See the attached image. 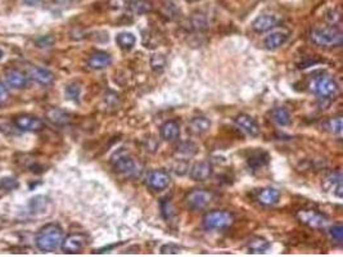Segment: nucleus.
<instances>
[{
  "instance_id": "nucleus-1",
  "label": "nucleus",
  "mask_w": 343,
  "mask_h": 257,
  "mask_svg": "<svg viewBox=\"0 0 343 257\" xmlns=\"http://www.w3.org/2000/svg\"><path fill=\"white\" fill-rule=\"evenodd\" d=\"M65 238L63 229L58 224H47L35 235V244L39 251L54 252L61 248Z\"/></svg>"
},
{
  "instance_id": "nucleus-2",
  "label": "nucleus",
  "mask_w": 343,
  "mask_h": 257,
  "mask_svg": "<svg viewBox=\"0 0 343 257\" xmlns=\"http://www.w3.org/2000/svg\"><path fill=\"white\" fill-rule=\"evenodd\" d=\"M311 42L319 48H338L343 43V34L339 29L335 26L316 27L310 34Z\"/></svg>"
},
{
  "instance_id": "nucleus-3",
  "label": "nucleus",
  "mask_w": 343,
  "mask_h": 257,
  "mask_svg": "<svg viewBox=\"0 0 343 257\" xmlns=\"http://www.w3.org/2000/svg\"><path fill=\"white\" fill-rule=\"evenodd\" d=\"M111 165L116 172L126 175V176H136L140 171L139 165H138L135 158L124 149L117 151L113 154L112 158H111Z\"/></svg>"
},
{
  "instance_id": "nucleus-4",
  "label": "nucleus",
  "mask_w": 343,
  "mask_h": 257,
  "mask_svg": "<svg viewBox=\"0 0 343 257\" xmlns=\"http://www.w3.org/2000/svg\"><path fill=\"white\" fill-rule=\"evenodd\" d=\"M233 213L226 210H215L207 212L203 217V226L207 230H224L234 224Z\"/></svg>"
},
{
  "instance_id": "nucleus-5",
  "label": "nucleus",
  "mask_w": 343,
  "mask_h": 257,
  "mask_svg": "<svg viewBox=\"0 0 343 257\" xmlns=\"http://www.w3.org/2000/svg\"><path fill=\"white\" fill-rule=\"evenodd\" d=\"M310 89L317 97L330 98L337 94L338 84L331 76L320 75V76L313 77L310 84Z\"/></svg>"
},
{
  "instance_id": "nucleus-6",
  "label": "nucleus",
  "mask_w": 343,
  "mask_h": 257,
  "mask_svg": "<svg viewBox=\"0 0 343 257\" xmlns=\"http://www.w3.org/2000/svg\"><path fill=\"white\" fill-rule=\"evenodd\" d=\"M297 219L301 224L311 229H322L328 225V216L313 208H302L297 211Z\"/></svg>"
},
{
  "instance_id": "nucleus-7",
  "label": "nucleus",
  "mask_w": 343,
  "mask_h": 257,
  "mask_svg": "<svg viewBox=\"0 0 343 257\" xmlns=\"http://www.w3.org/2000/svg\"><path fill=\"white\" fill-rule=\"evenodd\" d=\"M213 195L210 190L194 189L189 192L185 197V203L193 211L204 210L212 202Z\"/></svg>"
},
{
  "instance_id": "nucleus-8",
  "label": "nucleus",
  "mask_w": 343,
  "mask_h": 257,
  "mask_svg": "<svg viewBox=\"0 0 343 257\" xmlns=\"http://www.w3.org/2000/svg\"><path fill=\"white\" fill-rule=\"evenodd\" d=\"M281 22V17L275 13H263L258 16L253 22H252V30L257 34L269 33L275 27H278Z\"/></svg>"
},
{
  "instance_id": "nucleus-9",
  "label": "nucleus",
  "mask_w": 343,
  "mask_h": 257,
  "mask_svg": "<svg viewBox=\"0 0 343 257\" xmlns=\"http://www.w3.org/2000/svg\"><path fill=\"white\" fill-rule=\"evenodd\" d=\"M89 243L86 234L84 233H72L63 238L61 248L65 253H79L83 251Z\"/></svg>"
},
{
  "instance_id": "nucleus-10",
  "label": "nucleus",
  "mask_w": 343,
  "mask_h": 257,
  "mask_svg": "<svg viewBox=\"0 0 343 257\" xmlns=\"http://www.w3.org/2000/svg\"><path fill=\"white\" fill-rule=\"evenodd\" d=\"M147 184L154 192H162L171 184V175L166 170H153L147 177Z\"/></svg>"
},
{
  "instance_id": "nucleus-11",
  "label": "nucleus",
  "mask_w": 343,
  "mask_h": 257,
  "mask_svg": "<svg viewBox=\"0 0 343 257\" xmlns=\"http://www.w3.org/2000/svg\"><path fill=\"white\" fill-rule=\"evenodd\" d=\"M13 124L20 130L30 131V133H35V131H40L44 129V122H43L42 118H39L33 115L16 116L13 118Z\"/></svg>"
},
{
  "instance_id": "nucleus-12",
  "label": "nucleus",
  "mask_w": 343,
  "mask_h": 257,
  "mask_svg": "<svg viewBox=\"0 0 343 257\" xmlns=\"http://www.w3.org/2000/svg\"><path fill=\"white\" fill-rule=\"evenodd\" d=\"M234 122H235L238 129L246 135L252 136V138L260 135V126L252 116L247 115V113H240L234 118Z\"/></svg>"
},
{
  "instance_id": "nucleus-13",
  "label": "nucleus",
  "mask_w": 343,
  "mask_h": 257,
  "mask_svg": "<svg viewBox=\"0 0 343 257\" xmlns=\"http://www.w3.org/2000/svg\"><path fill=\"white\" fill-rule=\"evenodd\" d=\"M322 188L325 192L334 193L337 197L342 198L343 195V185H342V172L333 171L326 175L325 179L322 180Z\"/></svg>"
},
{
  "instance_id": "nucleus-14",
  "label": "nucleus",
  "mask_w": 343,
  "mask_h": 257,
  "mask_svg": "<svg viewBox=\"0 0 343 257\" xmlns=\"http://www.w3.org/2000/svg\"><path fill=\"white\" fill-rule=\"evenodd\" d=\"M288 38H289V31H287V30L271 31L263 40V45L269 51H275V49H279L287 43Z\"/></svg>"
},
{
  "instance_id": "nucleus-15",
  "label": "nucleus",
  "mask_w": 343,
  "mask_h": 257,
  "mask_svg": "<svg viewBox=\"0 0 343 257\" xmlns=\"http://www.w3.org/2000/svg\"><path fill=\"white\" fill-rule=\"evenodd\" d=\"M213 172V167L207 161H201V162H195L190 167L189 176L194 181H204L210 179Z\"/></svg>"
},
{
  "instance_id": "nucleus-16",
  "label": "nucleus",
  "mask_w": 343,
  "mask_h": 257,
  "mask_svg": "<svg viewBox=\"0 0 343 257\" xmlns=\"http://www.w3.org/2000/svg\"><path fill=\"white\" fill-rule=\"evenodd\" d=\"M4 77H6L7 85L13 89H24L26 88L27 83H29V76L24 71L17 70V68L7 70Z\"/></svg>"
},
{
  "instance_id": "nucleus-17",
  "label": "nucleus",
  "mask_w": 343,
  "mask_h": 257,
  "mask_svg": "<svg viewBox=\"0 0 343 257\" xmlns=\"http://www.w3.org/2000/svg\"><path fill=\"white\" fill-rule=\"evenodd\" d=\"M112 65V57L110 53L103 51H97L92 53L88 58V66L95 71H101Z\"/></svg>"
},
{
  "instance_id": "nucleus-18",
  "label": "nucleus",
  "mask_w": 343,
  "mask_h": 257,
  "mask_svg": "<svg viewBox=\"0 0 343 257\" xmlns=\"http://www.w3.org/2000/svg\"><path fill=\"white\" fill-rule=\"evenodd\" d=\"M52 201L51 198H48L45 195H36L33 199H30V212L36 216H44L48 215L52 210Z\"/></svg>"
},
{
  "instance_id": "nucleus-19",
  "label": "nucleus",
  "mask_w": 343,
  "mask_h": 257,
  "mask_svg": "<svg viewBox=\"0 0 343 257\" xmlns=\"http://www.w3.org/2000/svg\"><path fill=\"white\" fill-rule=\"evenodd\" d=\"M279 199H280V192L276 188H272V186L262 188L256 194V201L266 207L274 206V204L278 203Z\"/></svg>"
},
{
  "instance_id": "nucleus-20",
  "label": "nucleus",
  "mask_w": 343,
  "mask_h": 257,
  "mask_svg": "<svg viewBox=\"0 0 343 257\" xmlns=\"http://www.w3.org/2000/svg\"><path fill=\"white\" fill-rule=\"evenodd\" d=\"M160 135L165 142H175L180 136V124L176 120L163 122L160 127Z\"/></svg>"
},
{
  "instance_id": "nucleus-21",
  "label": "nucleus",
  "mask_w": 343,
  "mask_h": 257,
  "mask_svg": "<svg viewBox=\"0 0 343 257\" xmlns=\"http://www.w3.org/2000/svg\"><path fill=\"white\" fill-rule=\"evenodd\" d=\"M30 77L43 86H49L54 83V74L44 67H34L30 71Z\"/></svg>"
},
{
  "instance_id": "nucleus-22",
  "label": "nucleus",
  "mask_w": 343,
  "mask_h": 257,
  "mask_svg": "<svg viewBox=\"0 0 343 257\" xmlns=\"http://www.w3.org/2000/svg\"><path fill=\"white\" fill-rule=\"evenodd\" d=\"M211 127V121L207 117L203 116H198V117L192 118L188 124V131L193 135H203L207 133Z\"/></svg>"
},
{
  "instance_id": "nucleus-23",
  "label": "nucleus",
  "mask_w": 343,
  "mask_h": 257,
  "mask_svg": "<svg viewBox=\"0 0 343 257\" xmlns=\"http://www.w3.org/2000/svg\"><path fill=\"white\" fill-rule=\"evenodd\" d=\"M47 118L52 124L58 125V126H65L71 121V115L61 108H51L47 112Z\"/></svg>"
},
{
  "instance_id": "nucleus-24",
  "label": "nucleus",
  "mask_w": 343,
  "mask_h": 257,
  "mask_svg": "<svg viewBox=\"0 0 343 257\" xmlns=\"http://www.w3.org/2000/svg\"><path fill=\"white\" fill-rule=\"evenodd\" d=\"M198 152V147L193 142L185 140V142H180L176 147H175V154L179 157V160H187L190 157L195 156Z\"/></svg>"
},
{
  "instance_id": "nucleus-25",
  "label": "nucleus",
  "mask_w": 343,
  "mask_h": 257,
  "mask_svg": "<svg viewBox=\"0 0 343 257\" xmlns=\"http://www.w3.org/2000/svg\"><path fill=\"white\" fill-rule=\"evenodd\" d=\"M270 247V242L263 236H252L247 242V249L249 253H265Z\"/></svg>"
},
{
  "instance_id": "nucleus-26",
  "label": "nucleus",
  "mask_w": 343,
  "mask_h": 257,
  "mask_svg": "<svg viewBox=\"0 0 343 257\" xmlns=\"http://www.w3.org/2000/svg\"><path fill=\"white\" fill-rule=\"evenodd\" d=\"M270 117L279 126H288L292 122L289 111L287 108H284V107H276V108H274L270 112Z\"/></svg>"
},
{
  "instance_id": "nucleus-27",
  "label": "nucleus",
  "mask_w": 343,
  "mask_h": 257,
  "mask_svg": "<svg viewBox=\"0 0 343 257\" xmlns=\"http://www.w3.org/2000/svg\"><path fill=\"white\" fill-rule=\"evenodd\" d=\"M116 43L122 51H131L136 43V38L133 33L125 31V33H120L116 36Z\"/></svg>"
},
{
  "instance_id": "nucleus-28",
  "label": "nucleus",
  "mask_w": 343,
  "mask_h": 257,
  "mask_svg": "<svg viewBox=\"0 0 343 257\" xmlns=\"http://www.w3.org/2000/svg\"><path fill=\"white\" fill-rule=\"evenodd\" d=\"M127 6L135 15H144V13H149L153 11V4L148 0H131Z\"/></svg>"
},
{
  "instance_id": "nucleus-29",
  "label": "nucleus",
  "mask_w": 343,
  "mask_h": 257,
  "mask_svg": "<svg viewBox=\"0 0 343 257\" xmlns=\"http://www.w3.org/2000/svg\"><path fill=\"white\" fill-rule=\"evenodd\" d=\"M190 27H192L194 31H204V30L208 27V20L206 17V15L202 12H195L193 13L192 17L189 20Z\"/></svg>"
},
{
  "instance_id": "nucleus-30",
  "label": "nucleus",
  "mask_w": 343,
  "mask_h": 257,
  "mask_svg": "<svg viewBox=\"0 0 343 257\" xmlns=\"http://www.w3.org/2000/svg\"><path fill=\"white\" fill-rule=\"evenodd\" d=\"M267 162H269V154L262 151L256 152L248 158V166L253 170L261 169L265 165H267Z\"/></svg>"
},
{
  "instance_id": "nucleus-31",
  "label": "nucleus",
  "mask_w": 343,
  "mask_h": 257,
  "mask_svg": "<svg viewBox=\"0 0 343 257\" xmlns=\"http://www.w3.org/2000/svg\"><path fill=\"white\" fill-rule=\"evenodd\" d=\"M166 63H167V61H166V57L163 56V54H161V53L152 54L151 67L153 71L162 72L166 67Z\"/></svg>"
},
{
  "instance_id": "nucleus-32",
  "label": "nucleus",
  "mask_w": 343,
  "mask_h": 257,
  "mask_svg": "<svg viewBox=\"0 0 343 257\" xmlns=\"http://www.w3.org/2000/svg\"><path fill=\"white\" fill-rule=\"evenodd\" d=\"M66 97H67V99H70V101H74V102H79V98H80V94H81V88L79 84L76 83H71L68 84L67 86H66Z\"/></svg>"
},
{
  "instance_id": "nucleus-33",
  "label": "nucleus",
  "mask_w": 343,
  "mask_h": 257,
  "mask_svg": "<svg viewBox=\"0 0 343 257\" xmlns=\"http://www.w3.org/2000/svg\"><path fill=\"white\" fill-rule=\"evenodd\" d=\"M325 127L328 129L330 133H333V134H337V135H340V133H342V127H343V125H342V117H333V118H330L328 122H326V125H325Z\"/></svg>"
},
{
  "instance_id": "nucleus-34",
  "label": "nucleus",
  "mask_w": 343,
  "mask_h": 257,
  "mask_svg": "<svg viewBox=\"0 0 343 257\" xmlns=\"http://www.w3.org/2000/svg\"><path fill=\"white\" fill-rule=\"evenodd\" d=\"M162 12L167 18H170V20H174V18L178 17V15L180 13V11H179V8L175 6L174 3H171V2H166V3L163 4Z\"/></svg>"
},
{
  "instance_id": "nucleus-35",
  "label": "nucleus",
  "mask_w": 343,
  "mask_h": 257,
  "mask_svg": "<svg viewBox=\"0 0 343 257\" xmlns=\"http://www.w3.org/2000/svg\"><path fill=\"white\" fill-rule=\"evenodd\" d=\"M160 251L162 254H178L183 251V247L175 244V243H166L161 247Z\"/></svg>"
},
{
  "instance_id": "nucleus-36",
  "label": "nucleus",
  "mask_w": 343,
  "mask_h": 257,
  "mask_svg": "<svg viewBox=\"0 0 343 257\" xmlns=\"http://www.w3.org/2000/svg\"><path fill=\"white\" fill-rule=\"evenodd\" d=\"M329 234H330V236L333 239L337 240V242H340L343 238V226L340 224L333 225V226L329 229Z\"/></svg>"
},
{
  "instance_id": "nucleus-37",
  "label": "nucleus",
  "mask_w": 343,
  "mask_h": 257,
  "mask_svg": "<svg viewBox=\"0 0 343 257\" xmlns=\"http://www.w3.org/2000/svg\"><path fill=\"white\" fill-rule=\"evenodd\" d=\"M35 44L38 45L39 48H49L54 44V38L53 36H40L35 42Z\"/></svg>"
},
{
  "instance_id": "nucleus-38",
  "label": "nucleus",
  "mask_w": 343,
  "mask_h": 257,
  "mask_svg": "<svg viewBox=\"0 0 343 257\" xmlns=\"http://www.w3.org/2000/svg\"><path fill=\"white\" fill-rule=\"evenodd\" d=\"M0 186L7 190H13L17 188L18 183L16 181V179H12V177H4L0 180Z\"/></svg>"
},
{
  "instance_id": "nucleus-39",
  "label": "nucleus",
  "mask_w": 343,
  "mask_h": 257,
  "mask_svg": "<svg viewBox=\"0 0 343 257\" xmlns=\"http://www.w3.org/2000/svg\"><path fill=\"white\" fill-rule=\"evenodd\" d=\"M325 20L328 21V24H330L331 26H334V25H337L340 20L339 12L335 11V9H331V11H329V12L326 13Z\"/></svg>"
},
{
  "instance_id": "nucleus-40",
  "label": "nucleus",
  "mask_w": 343,
  "mask_h": 257,
  "mask_svg": "<svg viewBox=\"0 0 343 257\" xmlns=\"http://www.w3.org/2000/svg\"><path fill=\"white\" fill-rule=\"evenodd\" d=\"M9 99V93H8V89L6 88V86L3 85V84L0 83V106L4 103H7Z\"/></svg>"
},
{
  "instance_id": "nucleus-41",
  "label": "nucleus",
  "mask_w": 343,
  "mask_h": 257,
  "mask_svg": "<svg viewBox=\"0 0 343 257\" xmlns=\"http://www.w3.org/2000/svg\"><path fill=\"white\" fill-rule=\"evenodd\" d=\"M127 4H129V0H111V6L115 9H120Z\"/></svg>"
},
{
  "instance_id": "nucleus-42",
  "label": "nucleus",
  "mask_w": 343,
  "mask_h": 257,
  "mask_svg": "<svg viewBox=\"0 0 343 257\" xmlns=\"http://www.w3.org/2000/svg\"><path fill=\"white\" fill-rule=\"evenodd\" d=\"M162 211H163V213H165L166 219H171L172 207H171V203H170V202H167V203H166V207L162 206Z\"/></svg>"
},
{
  "instance_id": "nucleus-43",
  "label": "nucleus",
  "mask_w": 343,
  "mask_h": 257,
  "mask_svg": "<svg viewBox=\"0 0 343 257\" xmlns=\"http://www.w3.org/2000/svg\"><path fill=\"white\" fill-rule=\"evenodd\" d=\"M26 6H38L42 0H22Z\"/></svg>"
},
{
  "instance_id": "nucleus-44",
  "label": "nucleus",
  "mask_w": 343,
  "mask_h": 257,
  "mask_svg": "<svg viewBox=\"0 0 343 257\" xmlns=\"http://www.w3.org/2000/svg\"><path fill=\"white\" fill-rule=\"evenodd\" d=\"M57 3H71V2H76V0H54Z\"/></svg>"
},
{
  "instance_id": "nucleus-45",
  "label": "nucleus",
  "mask_w": 343,
  "mask_h": 257,
  "mask_svg": "<svg viewBox=\"0 0 343 257\" xmlns=\"http://www.w3.org/2000/svg\"><path fill=\"white\" fill-rule=\"evenodd\" d=\"M185 2H189V3H193V2H198V0H185Z\"/></svg>"
},
{
  "instance_id": "nucleus-46",
  "label": "nucleus",
  "mask_w": 343,
  "mask_h": 257,
  "mask_svg": "<svg viewBox=\"0 0 343 257\" xmlns=\"http://www.w3.org/2000/svg\"><path fill=\"white\" fill-rule=\"evenodd\" d=\"M2 58H3V52L0 51V59H2Z\"/></svg>"
}]
</instances>
